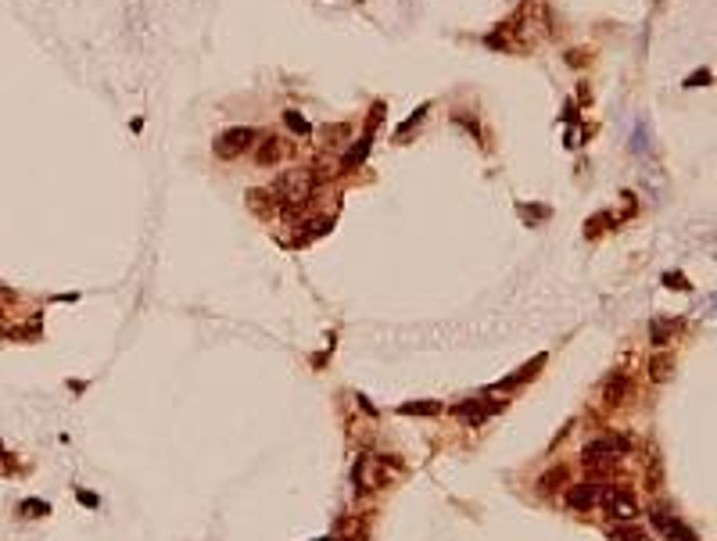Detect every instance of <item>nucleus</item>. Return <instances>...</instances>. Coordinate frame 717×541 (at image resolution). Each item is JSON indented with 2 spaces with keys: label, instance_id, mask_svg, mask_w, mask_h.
<instances>
[{
  "label": "nucleus",
  "instance_id": "nucleus-1",
  "mask_svg": "<svg viewBox=\"0 0 717 541\" xmlns=\"http://www.w3.org/2000/svg\"><path fill=\"white\" fill-rule=\"evenodd\" d=\"M624 452H627V441H624V437H602V441H592V444L585 448L581 459H585V466H592V470H610Z\"/></svg>",
  "mask_w": 717,
  "mask_h": 541
},
{
  "label": "nucleus",
  "instance_id": "nucleus-2",
  "mask_svg": "<svg viewBox=\"0 0 717 541\" xmlns=\"http://www.w3.org/2000/svg\"><path fill=\"white\" fill-rule=\"evenodd\" d=\"M255 140H258L255 129H248V126H230V129H223V133L216 136V154H219V158H237V154H244Z\"/></svg>",
  "mask_w": 717,
  "mask_h": 541
},
{
  "label": "nucleus",
  "instance_id": "nucleus-3",
  "mask_svg": "<svg viewBox=\"0 0 717 541\" xmlns=\"http://www.w3.org/2000/svg\"><path fill=\"white\" fill-rule=\"evenodd\" d=\"M309 194H312V176L309 172H291L277 183V198L284 205H302V201H309Z\"/></svg>",
  "mask_w": 717,
  "mask_h": 541
},
{
  "label": "nucleus",
  "instance_id": "nucleus-4",
  "mask_svg": "<svg viewBox=\"0 0 717 541\" xmlns=\"http://www.w3.org/2000/svg\"><path fill=\"white\" fill-rule=\"evenodd\" d=\"M599 498H606L610 516H635L639 513V502H635L632 491H602Z\"/></svg>",
  "mask_w": 717,
  "mask_h": 541
},
{
  "label": "nucleus",
  "instance_id": "nucleus-5",
  "mask_svg": "<svg viewBox=\"0 0 717 541\" xmlns=\"http://www.w3.org/2000/svg\"><path fill=\"white\" fill-rule=\"evenodd\" d=\"M452 412H456L463 423H484L488 416L499 412V402H463V405H456Z\"/></svg>",
  "mask_w": 717,
  "mask_h": 541
},
{
  "label": "nucleus",
  "instance_id": "nucleus-6",
  "mask_svg": "<svg viewBox=\"0 0 717 541\" xmlns=\"http://www.w3.org/2000/svg\"><path fill=\"white\" fill-rule=\"evenodd\" d=\"M599 495H602V488H595V484H578V488L567 491V502H570L574 509H592V505L599 502Z\"/></svg>",
  "mask_w": 717,
  "mask_h": 541
},
{
  "label": "nucleus",
  "instance_id": "nucleus-7",
  "mask_svg": "<svg viewBox=\"0 0 717 541\" xmlns=\"http://www.w3.org/2000/svg\"><path fill=\"white\" fill-rule=\"evenodd\" d=\"M653 523H657L664 534H671L674 541H699V537H696V534H692V530H689L681 520H671V516H664V513H653Z\"/></svg>",
  "mask_w": 717,
  "mask_h": 541
},
{
  "label": "nucleus",
  "instance_id": "nucleus-8",
  "mask_svg": "<svg viewBox=\"0 0 717 541\" xmlns=\"http://www.w3.org/2000/svg\"><path fill=\"white\" fill-rule=\"evenodd\" d=\"M542 363H546V355H538V358H534V363H527V366H520V370H516V373H513V377H506V380H499V384H495V387H492V391H509V387H516V384H520V380H527V377H534V373H538V370H542Z\"/></svg>",
  "mask_w": 717,
  "mask_h": 541
},
{
  "label": "nucleus",
  "instance_id": "nucleus-9",
  "mask_svg": "<svg viewBox=\"0 0 717 541\" xmlns=\"http://www.w3.org/2000/svg\"><path fill=\"white\" fill-rule=\"evenodd\" d=\"M398 412L402 416H434V412H441V405L437 402H405Z\"/></svg>",
  "mask_w": 717,
  "mask_h": 541
},
{
  "label": "nucleus",
  "instance_id": "nucleus-10",
  "mask_svg": "<svg viewBox=\"0 0 717 541\" xmlns=\"http://www.w3.org/2000/svg\"><path fill=\"white\" fill-rule=\"evenodd\" d=\"M610 537L613 541H649L646 530H639V527H617V530H610Z\"/></svg>",
  "mask_w": 717,
  "mask_h": 541
},
{
  "label": "nucleus",
  "instance_id": "nucleus-11",
  "mask_svg": "<svg viewBox=\"0 0 717 541\" xmlns=\"http://www.w3.org/2000/svg\"><path fill=\"white\" fill-rule=\"evenodd\" d=\"M284 122L291 126V133L309 136V119H305V115H298V112H284Z\"/></svg>",
  "mask_w": 717,
  "mask_h": 541
},
{
  "label": "nucleus",
  "instance_id": "nucleus-12",
  "mask_svg": "<svg viewBox=\"0 0 717 541\" xmlns=\"http://www.w3.org/2000/svg\"><path fill=\"white\" fill-rule=\"evenodd\" d=\"M277 154H280V144H273V140H269V144L258 151V161H262V165H269V161H277Z\"/></svg>",
  "mask_w": 717,
  "mask_h": 541
},
{
  "label": "nucleus",
  "instance_id": "nucleus-13",
  "mask_svg": "<svg viewBox=\"0 0 717 541\" xmlns=\"http://www.w3.org/2000/svg\"><path fill=\"white\" fill-rule=\"evenodd\" d=\"M667 337H671V330H667V323H657V330H653V341H657V344H664V341H667Z\"/></svg>",
  "mask_w": 717,
  "mask_h": 541
},
{
  "label": "nucleus",
  "instance_id": "nucleus-14",
  "mask_svg": "<svg viewBox=\"0 0 717 541\" xmlns=\"http://www.w3.org/2000/svg\"><path fill=\"white\" fill-rule=\"evenodd\" d=\"M664 284H667V287H681V291H689V284H685L681 277H664Z\"/></svg>",
  "mask_w": 717,
  "mask_h": 541
},
{
  "label": "nucleus",
  "instance_id": "nucleus-15",
  "mask_svg": "<svg viewBox=\"0 0 717 541\" xmlns=\"http://www.w3.org/2000/svg\"><path fill=\"white\" fill-rule=\"evenodd\" d=\"M79 498H83V505H90V509L97 505V495H90V491H79Z\"/></svg>",
  "mask_w": 717,
  "mask_h": 541
},
{
  "label": "nucleus",
  "instance_id": "nucleus-16",
  "mask_svg": "<svg viewBox=\"0 0 717 541\" xmlns=\"http://www.w3.org/2000/svg\"><path fill=\"white\" fill-rule=\"evenodd\" d=\"M699 82H710V72H706V68H703V75H692V79H689V86H699Z\"/></svg>",
  "mask_w": 717,
  "mask_h": 541
}]
</instances>
